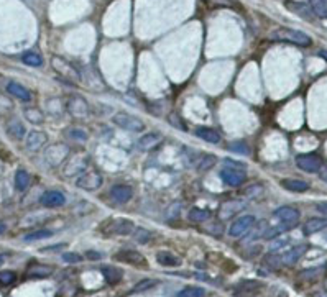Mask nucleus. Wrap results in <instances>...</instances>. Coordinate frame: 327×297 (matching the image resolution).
<instances>
[{
	"instance_id": "nucleus-1",
	"label": "nucleus",
	"mask_w": 327,
	"mask_h": 297,
	"mask_svg": "<svg viewBox=\"0 0 327 297\" xmlns=\"http://www.w3.org/2000/svg\"><path fill=\"white\" fill-rule=\"evenodd\" d=\"M272 40H276V42H283V43H291V44H298V46H309L312 43V40L309 34H306L301 30H294V28H278L272 33Z\"/></svg>"
},
{
	"instance_id": "nucleus-2",
	"label": "nucleus",
	"mask_w": 327,
	"mask_h": 297,
	"mask_svg": "<svg viewBox=\"0 0 327 297\" xmlns=\"http://www.w3.org/2000/svg\"><path fill=\"white\" fill-rule=\"evenodd\" d=\"M114 124L117 126L124 128V130H128V132H134V133H140L145 130V124L143 120H140L138 117H134L127 112H118L114 115Z\"/></svg>"
},
{
	"instance_id": "nucleus-3",
	"label": "nucleus",
	"mask_w": 327,
	"mask_h": 297,
	"mask_svg": "<svg viewBox=\"0 0 327 297\" xmlns=\"http://www.w3.org/2000/svg\"><path fill=\"white\" fill-rule=\"evenodd\" d=\"M51 66H53L54 71L60 74L61 79L71 80V82H78V80H79L78 69L74 68L71 62L62 60V58H53V60H51Z\"/></svg>"
},
{
	"instance_id": "nucleus-4",
	"label": "nucleus",
	"mask_w": 327,
	"mask_h": 297,
	"mask_svg": "<svg viewBox=\"0 0 327 297\" xmlns=\"http://www.w3.org/2000/svg\"><path fill=\"white\" fill-rule=\"evenodd\" d=\"M263 282L255 281V279H245L234 286V296L235 297H256L262 292Z\"/></svg>"
},
{
	"instance_id": "nucleus-5",
	"label": "nucleus",
	"mask_w": 327,
	"mask_h": 297,
	"mask_svg": "<svg viewBox=\"0 0 327 297\" xmlns=\"http://www.w3.org/2000/svg\"><path fill=\"white\" fill-rule=\"evenodd\" d=\"M296 166L306 172H318L322 166V158L318 154H298L296 156Z\"/></svg>"
},
{
	"instance_id": "nucleus-6",
	"label": "nucleus",
	"mask_w": 327,
	"mask_h": 297,
	"mask_svg": "<svg viewBox=\"0 0 327 297\" xmlns=\"http://www.w3.org/2000/svg\"><path fill=\"white\" fill-rule=\"evenodd\" d=\"M254 225H255V217H254V215H242V217H238L230 225V228H228V235L234 236V238L244 236Z\"/></svg>"
},
{
	"instance_id": "nucleus-7",
	"label": "nucleus",
	"mask_w": 327,
	"mask_h": 297,
	"mask_svg": "<svg viewBox=\"0 0 327 297\" xmlns=\"http://www.w3.org/2000/svg\"><path fill=\"white\" fill-rule=\"evenodd\" d=\"M76 184L78 188H81L84 190H96L102 186V176L96 171H88V172L84 171Z\"/></svg>"
},
{
	"instance_id": "nucleus-8",
	"label": "nucleus",
	"mask_w": 327,
	"mask_h": 297,
	"mask_svg": "<svg viewBox=\"0 0 327 297\" xmlns=\"http://www.w3.org/2000/svg\"><path fill=\"white\" fill-rule=\"evenodd\" d=\"M68 153H70V150H68L66 144H51V146L44 151V158H46V161L51 166H58L60 162L66 160Z\"/></svg>"
},
{
	"instance_id": "nucleus-9",
	"label": "nucleus",
	"mask_w": 327,
	"mask_h": 297,
	"mask_svg": "<svg viewBox=\"0 0 327 297\" xmlns=\"http://www.w3.org/2000/svg\"><path fill=\"white\" fill-rule=\"evenodd\" d=\"M40 204L50 208L61 207L66 204V197L60 190H46V192H43L42 197H40Z\"/></svg>"
},
{
	"instance_id": "nucleus-10",
	"label": "nucleus",
	"mask_w": 327,
	"mask_h": 297,
	"mask_svg": "<svg viewBox=\"0 0 327 297\" xmlns=\"http://www.w3.org/2000/svg\"><path fill=\"white\" fill-rule=\"evenodd\" d=\"M220 179L224 184L230 186V188H237V186L244 184L245 180V171L230 170V168H224L220 171Z\"/></svg>"
},
{
	"instance_id": "nucleus-11",
	"label": "nucleus",
	"mask_w": 327,
	"mask_h": 297,
	"mask_svg": "<svg viewBox=\"0 0 327 297\" xmlns=\"http://www.w3.org/2000/svg\"><path fill=\"white\" fill-rule=\"evenodd\" d=\"M68 110H70V114L72 117L82 118L89 114V106L81 96H74L70 98V102H68Z\"/></svg>"
},
{
	"instance_id": "nucleus-12",
	"label": "nucleus",
	"mask_w": 327,
	"mask_h": 297,
	"mask_svg": "<svg viewBox=\"0 0 327 297\" xmlns=\"http://www.w3.org/2000/svg\"><path fill=\"white\" fill-rule=\"evenodd\" d=\"M273 215L283 224L298 225V220H300V210H296L294 207H290V206H283V207L276 208V210L273 212Z\"/></svg>"
},
{
	"instance_id": "nucleus-13",
	"label": "nucleus",
	"mask_w": 327,
	"mask_h": 297,
	"mask_svg": "<svg viewBox=\"0 0 327 297\" xmlns=\"http://www.w3.org/2000/svg\"><path fill=\"white\" fill-rule=\"evenodd\" d=\"M110 197L117 204H127L134 197V189L127 184H117L110 189Z\"/></svg>"
},
{
	"instance_id": "nucleus-14",
	"label": "nucleus",
	"mask_w": 327,
	"mask_h": 297,
	"mask_svg": "<svg viewBox=\"0 0 327 297\" xmlns=\"http://www.w3.org/2000/svg\"><path fill=\"white\" fill-rule=\"evenodd\" d=\"M117 260L124 261L125 264H134V266H146V260L143 258V254L138 252H134V250H125V252H120L117 254Z\"/></svg>"
},
{
	"instance_id": "nucleus-15",
	"label": "nucleus",
	"mask_w": 327,
	"mask_h": 297,
	"mask_svg": "<svg viewBox=\"0 0 327 297\" xmlns=\"http://www.w3.org/2000/svg\"><path fill=\"white\" fill-rule=\"evenodd\" d=\"M244 202H240V200H228V202H224L220 208H219V215H220V218H230L234 217V215H237L244 210Z\"/></svg>"
},
{
	"instance_id": "nucleus-16",
	"label": "nucleus",
	"mask_w": 327,
	"mask_h": 297,
	"mask_svg": "<svg viewBox=\"0 0 327 297\" xmlns=\"http://www.w3.org/2000/svg\"><path fill=\"white\" fill-rule=\"evenodd\" d=\"M46 143V133L33 130L28 133L26 136V148L30 151H38L40 148H43V144Z\"/></svg>"
},
{
	"instance_id": "nucleus-17",
	"label": "nucleus",
	"mask_w": 327,
	"mask_h": 297,
	"mask_svg": "<svg viewBox=\"0 0 327 297\" xmlns=\"http://www.w3.org/2000/svg\"><path fill=\"white\" fill-rule=\"evenodd\" d=\"M135 230V225L132 220H125V218H118V220H114L112 222V234L114 235H122V236H127L132 235Z\"/></svg>"
},
{
	"instance_id": "nucleus-18",
	"label": "nucleus",
	"mask_w": 327,
	"mask_h": 297,
	"mask_svg": "<svg viewBox=\"0 0 327 297\" xmlns=\"http://www.w3.org/2000/svg\"><path fill=\"white\" fill-rule=\"evenodd\" d=\"M7 92L12 97H16V98H20L22 102H30L33 96H32V92L26 89V87H24L22 84H16V82H10L7 84Z\"/></svg>"
},
{
	"instance_id": "nucleus-19",
	"label": "nucleus",
	"mask_w": 327,
	"mask_h": 297,
	"mask_svg": "<svg viewBox=\"0 0 327 297\" xmlns=\"http://www.w3.org/2000/svg\"><path fill=\"white\" fill-rule=\"evenodd\" d=\"M160 142H162L160 133H146V135H143L138 142H136V148L140 151H150L156 146Z\"/></svg>"
},
{
	"instance_id": "nucleus-20",
	"label": "nucleus",
	"mask_w": 327,
	"mask_h": 297,
	"mask_svg": "<svg viewBox=\"0 0 327 297\" xmlns=\"http://www.w3.org/2000/svg\"><path fill=\"white\" fill-rule=\"evenodd\" d=\"M266 230H268V222H266V220H260V222H256V226H252V228L245 234L246 235L245 242L252 243V242L260 240V238L265 236Z\"/></svg>"
},
{
	"instance_id": "nucleus-21",
	"label": "nucleus",
	"mask_w": 327,
	"mask_h": 297,
	"mask_svg": "<svg viewBox=\"0 0 327 297\" xmlns=\"http://www.w3.org/2000/svg\"><path fill=\"white\" fill-rule=\"evenodd\" d=\"M281 188L290 190V192H306L309 190V182L302 179H292V178H288V179H283L281 180Z\"/></svg>"
},
{
	"instance_id": "nucleus-22",
	"label": "nucleus",
	"mask_w": 327,
	"mask_h": 297,
	"mask_svg": "<svg viewBox=\"0 0 327 297\" xmlns=\"http://www.w3.org/2000/svg\"><path fill=\"white\" fill-rule=\"evenodd\" d=\"M196 136L200 138V140H204V142H208V143H212V144H217V143H220V133L219 132H216V130H212V128H208V126H199L196 128Z\"/></svg>"
},
{
	"instance_id": "nucleus-23",
	"label": "nucleus",
	"mask_w": 327,
	"mask_h": 297,
	"mask_svg": "<svg viewBox=\"0 0 327 297\" xmlns=\"http://www.w3.org/2000/svg\"><path fill=\"white\" fill-rule=\"evenodd\" d=\"M306 252H308V246H306V244H298V246L291 248L290 252H286V253L283 254L284 264H290V266L296 264L298 261L302 258V254L306 253Z\"/></svg>"
},
{
	"instance_id": "nucleus-24",
	"label": "nucleus",
	"mask_w": 327,
	"mask_h": 297,
	"mask_svg": "<svg viewBox=\"0 0 327 297\" xmlns=\"http://www.w3.org/2000/svg\"><path fill=\"white\" fill-rule=\"evenodd\" d=\"M327 228V217H316V218H309L306 225H304V234L306 235H312L318 234V232Z\"/></svg>"
},
{
	"instance_id": "nucleus-25",
	"label": "nucleus",
	"mask_w": 327,
	"mask_h": 297,
	"mask_svg": "<svg viewBox=\"0 0 327 297\" xmlns=\"http://www.w3.org/2000/svg\"><path fill=\"white\" fill-rule=\"evenodd\" d=\"M156 261L162 266L164 268H176V266H181V258H178L174 253H170V252H160L156 254Z\"/></svg>"
},
{
	"instance_id": "nucleus-26",
	"label": "nucleus",
	"mask_w": 327,
	"mask_h": 297,
	"mask_svg": "<svg viewBox=\"0 0 327 297\" xmlns=\"http://www.w3.org/2000/svg\"><path fill=\"white\" fill-rule=\"evenodd\" d=\"M102 274H104L106 281L110 284H117L122 281L124 278V271L117 266H104L102 268Z\"/></svg>"
},
{
	"instance_id": "nucleus-27",
	"label": "nucleus",
	"mask_w": 327,
	"mask_h": 297,
	"mask_svg": "<svg viewBox=\"0 0 327 297\" xmlns=\"http://www.w3.org/2000/svg\"><path fill=\"white\" fill-rule=\"evenodd\" d=\"M5 132L8 133V136H12V138H15V140L24 138L25 133H26L24 124H20V122L16 120V118H12V120L8 122L7 126H5Z\"/></svg>"
},
{
	"instance_id": "nucleus-28",
	"label": "nucleus",
	"mask_w": 327,
	"mask_h": 297,
	"mask_svg": "<svg viewBox=\"0 0 327 297\" xmlns=\"http://www.w3.org/2000/svg\"><path fill=\"white\" fill-rule=\"evenodd\" d=\"M53 274V268L51 266H44V264H35L32 266L26 272V278H33V279H42V278H48Z\"/></svg>"
},
{
	"instance_id": "nucleus-29",
	"label": "nucleus",
	"mask_w": 327,
	"mask_h": 297,
	"mask_svg": "<svg viewBox=\"0 0 327 297\" xmlns=\"http://www.w3.org/2000/svg\"><path fill=\"white\" fill-rule=\"evenodd\" d=\"M294 226H296V225H292V224H283V222H281L280 225H276V226H272V228L268 226L266 234H265V236H263V238H266V240H273V238H276V236H280V235L286 234V232H290L291 228H294Z\"/></svg>"
},
{
	"instance_id": "nucleus-30",
	"label": "nucleus",
	"mask_w": 327,
	"mask_h": 297,
	"mask_svg": "<svg viewBox=\"0 0 327 297\" xmlns=\"http://www.w3.org/2000/svg\"><path fill=\"white\" fill-rule=\"evenodd\" d=\"M286 7H288L291 12H294V14L301 15L304 20H312V14H311V7L309 5H304V4H294V2H288L286 4Z\"/></svg>"
},
{
	"instance_id": "nucleus-31",
	"label": "nucleus",
	"mask_w": 327,
	"mask_h": 297,
	"mask_svg": "<svg viewBox=\"0 0 327 297\" xmlns=\"http://www.w3.org/2000/svg\"><path fill=\"white\" fill-rule=\"evenodd\" d=\"M312 14L319 18H327V0H309Z\"/></svg>"
},
{
	"instance_id": "nucleus-32",
	"label": "nucleus",
	"mask_w": 327,
	"mask_h": 297,
	"mask_svg": "<svg viewBox=\"0 0 327 297\" xmlns=\"http://www.w3.org/2000/svg\"><path fill=\"white\" fill-rule=\"evenodd\" d=\"M24 115H25V118L33 125H42L44 122V115H43L42 110H38V108H25Z\"/></svg>"
},
{
	"instance_id": "nucleus-33",
	"label": "nucleus",
	"mask_w": 327,
	"mask_h": 297,
	"mask_svg": "<svg viewBox=\"0 0 327 297\" xmlns=\"http://www.w3.org/2000/svg\"><path fill=\"white\" fill-rule=\"evenodd\" d=\"M22 61H24L26 66H32V68H40L43 64V58L40 56L35 51H26L22 56Z\"/></svg>"
},
{
	"instance_id": "nucleus-34",
	"label": "nucleus",
	"mask_w": 327,
	"mask_h": 297,
	"mask_svg": "<svg viewBox=\"0 0 327 297\" xmlns=\"http://www.w3.org/2000/svg\"><path fill=\"white\" fill-rule=\"evenodd\" d=\"M210 217V212L209 210H204V208H198V207H192L191 210H189V220L191 222H206V220H209Z\"/></svg>"
},
{
	"instance_id": "nucleus-35",
	"label": "nucleus",
	"mask_w": 327,
	"mask_h": 297,
	"mask_svg": "<svg viewBox=\"0 0 327 297\" xmlns=\"http://www.w3.org/2000/svg\"><path fill=\"white\" fill-rule=\"evenodd\" d=\"M30 184V174L25 170H18L15 174V188L18 190H25Z\"/></svg>"
},
{
	"instance_id": "nucleus-36",
	"label": "nucleus",
	"mask_w": 327,
	"mask_h": 297,
	"mask_svg": "<svg viewBox=\"0 0 327 297\" xmlns=\"http://www.w3.org/2000/svg\"><path fill=\"white\" fill-rule=\"evenodd\" d=\"M134 240L138 244H146L152 240V234L146 228H143V226H138V228L134 230Z\"/></svg>"
},
{
	"instance_id": "nucleus-37",
	"label": "nucleus",
	"mask_w": 327,
	"mask_h": 297,
	"mask_svg": "<svg viewBox=\"0 0 327 297\" xmlns=\"http://www.w3.org/2000/svg\"><path fill=\"white\" fill-rule=\"evenodd\" d=\"M216 162H217V158H216L214 154H204L202 160H200V162H199L198 170H199L200 172H206V171L212 170V168L216 166Z\"/></svg>"
},
{
	"instance_id": "nucleus-38",
	"label": "nucleus",
	"mask_w": 327,
	"mask_h": 297,
	"mask_svg": "<svg viewBox=\"0 0 327 297\" xmlns=\"http://www.w3.org/2000/svg\"><path fill=\"white\" fill-rule=\"evenodd\" d=\"M50 236H53V232H50V230H35V232H32V234L25 235L24 240L26 243H30V242H36V240H44V238H50Z\"/></svg>"
},
{
	"instance_id": "nucleus-39",
	"label": "nucleus",
	"mask_w": 327,
	"mask_h": 297,
	"mask_svg": "<svg viewBox=\"0 0 327 297\" xmlns=\"http://www.w3.org/2000/svg\"><path fill=\"white\" fill-rule=\"evenodd\" d=\"M204 296H206V290L198 286H188L178 294V297H204Z\"/></svg>"
},
{
	"instance_id": "nucleus-40",
	"label": "nucleus",
	"mask_w": 327,
	"mask_h": 297,
	"mask_svg": "<svg viewBox=\"0 0 327 297\" xmlns=\"http://www.w3.org/2000/svg\"><path fill=\"white\" fill-rule=\"evenodd\" d=\"M284 261H283V256H280V254H274V253H270L265 256V264L270 266V270H278V268H281V264H283Z\"/></svg>"
},
{
	"instance_id": "nucleus-41",
	"label": "nucleus",
	"mask_w": 327,
	"mask_h": 297,
	"mask_svg": "<svg viewBox=\"0 0 327 297\" xmlns=\"http://www.w3.org/2000/svg\"><path fill=\"white\" fill-rule=\"evenodd\" d=\"M158 284L156 279H143V281H138V284H135L132 292H145V290L154 288Z\"/></svg>"
},
{
	"instance_id": "nucleus-42",
	"label": "nucleus",
	"mask_w": 327,
	"mask_h": 297,
	"mask_svg": "<svg viewBox=\"0 0 327 297\" xmlns=\"http://www.w3.org/2000/svg\"><path fill=\"white\" fill-rule=\"evenodd\" d=\"M228 150L234 151V153H238V154H250V150H248V144L244 143V142H234L228 144Z\"/></svg>"
},
{
	"instance_id": "nucleus-43",
	"label": "nucleus",
	"mask_w": 327,
	"mask_h": 297,
	"mask_svg": "<svg viewBox=\"0 0 327 297\" xmlns=\"http://www.w3.org/2000/svg\"><path fill=\"white\" fill-rule=\"evenodd\" d=\"M180 212H181V204L180 202H173L171 206L168 207V210H166V220H174L180 217Z\"/></svg>"
},
{
	"instance_id": "nucleus-44",
	"label": "nucleus",
	"mask_w": 327,
	"mask_h": 297,
	"mask_svg": "<svg viewBox=\"0 0 327 297\" xmlns=\"http://www.w3.org/2000/svg\"><path fill=\"white\" fill-rule=\"evenodd\" d=\"M68 136L76 140V142H86L88 140V133L82 128H71V130H68Z\"/></svg>"
},
{
	"instance_id": "nucleus-45",
	"label": "nucleus",
	"mask_w": 327,
	"mask_h": 297,
	"mask_svg": "<svg viewBox=\"0 0 327 297\" xmlns=\"http://www.w3.org/2000/svg\"><path fill=\"white\" fill-rule=\"evenodd\" d=\"M12 108H14L12 100L7 98V97H4V96H0V115H5L7 112H10Z\"/></svg>"
},
{
	"instance_id": "nucleus-46",
	"label": "nucleus",
	"mask_w": 327,
	"mask_h": 297,
	"mask_svg": "<svg viewBox=\"0 0 327 297\" xmlns=\"http://www.w3.org/2000/svg\"><path fill=\"white\" fill-rule=\"evenodd\" d=\"M16 279L14 271H0V284H12Z\"/></svg>"
},
{
	"instance_id": "nucleus-47",
	"label": "nucleus",
	"mask_w": 327,
	"mask_h": 297,
	"mask_svg": "<svg viewBox=\"0 0 327 297\" xmlns=\"http://www.w3.org/2000/svg\"><path fill=\"white\" fill-rule=\"evenodd\" d=\"M224 164H226V168H230V170H237V171H245L246 170V166L244 164V162H238V161L228 160V158L224 160Z\"/></svg>"
},
{
	"instance_id": "nucleus-48",
	"label": "nucleus",
	"mask_w": 327,
	"mask_h": 297,
	"mask_svg": "<svg viewBox=\"0 0 327 297\" xmlns=\"http://www.w3.org/2000/svg\"><path fill=\"white\" fill-rule=\"evenodd\" d=\"M62 260H64L66 263L76 264V263H81V261H82V256L78 254V253H64V254H62Z\"/></svg>"
},
{
	"instance_id": "nucleus-49",
	"label": "nucleus",
	"mask_w": 327,
	"mask_h": 297,
	"mask_svg": "<svg viewBox=\"0 0 327 297\" xmlns=\"http://www.w3.org/2000/svg\"><path fill=\"white\" fill-rule=\"evenodd\" d=\"M273 240H274V242L270 244V250H272V252H276V250L283 248V246H286V244H288V240H286V238L276 236V238H273Z\"/></svg>"
},
{
	"instance_id": "nucleus-50",
	"label": "nucleus",
	"mask_w": 327,
	"mask_h": 297,
	"mask_svg": "<svg viewBox=\"0 0 327 297\" xmlns=\"http://www.w3.org/2000/svg\"><path fill=\"white\" fill-rule=\"evenodd\" d=\"M262 186L260 184H252V186H248L246 188V190H245V196H248V197H256L258 194H262Z\"/></svg>"
},
{
	"instance_id": "nucleus-51",
	"label": "nucleus",
	"mask_w": 327,
	"mask_h": 297,
	"mask_svg": "<svg viewBox=\"0 0 327 297\" xmlns=\"http://www.w3.org/2000/svg\"><path fill=\"white\" fill-rule=\"evenodd\" d=\"M170 122H171V125L176 126V128H180V130H186V125H182V120H181L180 117H178V120H176V114L171 115Z\"/></svg>"
},
{
	"instance_id": "nucleus-52",
	"label": "nucleus",
	"mask_w": 327,
	"mask_h": 297,
	"mask_svg": "<svg viewBox=\"0 0 327 297\" xmlns=\"http://www.w3.org/2000/svg\"><path fill=\"white\" fill-rule=\"evenodd\" d=\"M316 212H319L322 217H327V200H324V202H318L316 204Z\"/></svg>"
},
{
	"instance_id": "nucleus-53",
	"label": "nucleus",
	"mask_w": 327,
	"mask_h": 297,
	"mask_svg": "<svg viewBox=\"0 0 327 297\" xmlns=\"http://www.w3.org/2000/svg\"><path fill=\"white\" fill-rule=\"evenodd\" d=\"M86 258H89V260H100L102 254L99 252H94V250H89V252L86 253Z\"/></svg>"
},
{
	"instance_id": "nucleus-54",
	"label": "nucleus",
	"mask_w": 327,
	"mask_h": 297,
	"mask_svg": "<svg viewBox=\"0 0 327 297\" xmlns=\"http://www.w3.org/2000/svg\"><path fill=\"white\" fill-rule=\"evenodd\" d=\"M319 176H320V179L324 180V182H327V164H322V166H320V170H319Z\"/></svg>"
},
{
	"instance_id": "nucleus-55",
	"label": "nucleus",
	"mask_w": 327,
	"mask_h": 297,
	"mask_svg": "<svg viewBox=\"0 0 327 297\" xmlns=\"http://www.w3.org/2000/svg\"><path fill=\"white\" fill-rule=\"evenodd\" d=\"M209 2H214L217 5H230L232 0H209Z\"/></svg>"
},
{
	"instance_id": "nucleus-56",
	"label": "nucleus",
	"mask_w": 327,
	"mask_h": 297,
	"mask_svg": "<svg viewBox=\"0 0 327 297\" xmlns=\"http://www.w3.org/2000/svg\"><path fill=\"white\" fill-rule=\"evenodd\" d=\"M319 56L324 58V60L327 61V50H320V51H319Z\"/></svg>"
},
{
	"instance_id": "nucleus-57",
	"label": "nucleus",
	"mask_w": 327,
	"mask_h": 297,
	"mask_svg": "<svg viewBox=\"0 0 327 297\" xmlns=\"http://www.w3.org/2000/svg\"><path fill=\"white\" fill-rule=\"evenodd\" d=\"M4 230H5V225L0 224V234H4Z\"/></svg>"
},
{
	"instance_id": "nucleus-58",
	"label": "nucleus",
	"mask_w": 327,
	"mask_h": 297,
	"mask_svg": "<svg viewBox=\"0 0 327 297\" xmlns=\"http://www.w3.org/2000/svg\"><path fill=\"white\" fill-rule=\"evenodd\" d=\"M4 261H5V256H4V254H0V264H2Z\"/></svg>"
}]
</instances>
